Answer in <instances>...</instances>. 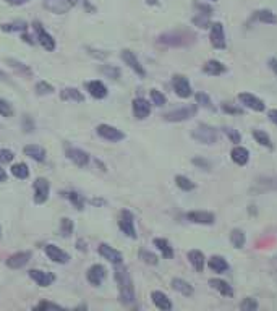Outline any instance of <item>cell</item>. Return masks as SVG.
Listing matches in <instances>:
<instances>
[{
  "instance_id": "cell-2",
  "label": "cell",
  "mask_w": 277,
  "mask_h": 311,
  "mask_svg": "<svg viewBox=\"0 0 277 311\" xmlns=\"http://www.w3.org/2000/svg\"><path fill=\"white\" fill-rule=\"evenodd\" d=\"M157 42L161 46H169V47H182V46H190L195 42V36L188 31H174V33H165L159 36Z\"/></svg>"
},
{
  "instance_id": "cell-38",
  "label": "cell",
  "mask_w": 277,
  "mask_h": 311,
  "mask_svg": "<svg viewBox=\"0 0 277 311\" xmlns=\"http://www.w3.org/2000/svg\"><path fill=\"white\" fill-rule=\"evenodd\" d=\"M209 15H211V13H203V11H201V13H198V16L193 18V23L198 28H203V29L208 28V26H211V20H209Z\"/></svg>"
},
{
  "instance_id": "cell-39",
  "label": "cell",
  "mask_w": 277,
  "mask_h": 311,
  "mask_svg": "<svg viewBox=\"0 0 277 311\" xmlns=\"http://www.w3.org/2000/svg\"><path fill=\"white\" fill-rule=\"evenodd\" d=\"M195 97H196V102L201 104L203 107L209 109V111H212V109H214L211 97H209L208 94H205V93H196V96H195Z\"/></svg>"
},
{
  "instance_id": "cell-24",
  "label": "cell",
  "mask_w": 277,
  "mask_h": 311,
  "mask_svg": "<svg viewBox=\"0 0 277 311\" xmlns=\"http://www.w3.org/2000/svg\"><path fill=\"white\" fill-rule=\"evenodd\" d=\"M152 302H154V305H156V307L159 308V310H162V311H169V310H172V302L169 300V297L165 295V294H162V292H159V290H156V292H152Z\"/></svg>"
},
{
  "instance_id": "cell-44",
  "label": "cell",
  "mask_w": 277,
  "mask_h": 311,
  "mask_svg": "<svg viewBox=\"0 0 277 311\" xmlns=\"http://www.w3.org/2000/svg\"><path fill=\"white\" fill-rule=\"evenodd\" d=\"M240 307H242V310L243 311H255L256 308H258V302L255 300V298H245V300L242 302V305H240Z\"/></svg>"
},
{
  "instance_id": "cell-26",
  "label": "cell",
  "mask_w": 277,
  "mask_h": 311,
  "mask_svg": "<svg viewBox=\"0 0 277 311\" xmlns=\"http://www.w3.org/2000/svg\"><path fill=\"white\" fill-rule=\"evenodd\" d=\"M23 152L26 156H29L31 159H34V161L42 162V161L46 159V151H44V148H41V146H38V144H29V146H26V148L23 149Z\"/></svg>"
},
{
  "instance_id": "cell-31",
  "label": "cell",
  "mask_w": 277,
  "mask_h": 311,
  "mask_svg": "<svg viewBox=\"0 0 277 311\" xmlns=\"http://www.w3.org/2000/svg\"><path fill=\"white\" fill-rule=\"evenodd\" d=\"M154 245H156L159 249H161V253L165 259H170V258H174V249H172L170 247V243L165 240V239H156L154 240Z\"/></svg>"
},
{
  "instance_id": "cell-53",
  "label": "cell",
  "mask_w": 277,
  "mask_h": 311,
  "mask_svg": "<svg viewBox=\"0 0 277 311\" xmlns=\"http://www.w3.org/2000/svg\"><path fill=\"white\" fill-rule=\"evenodd\" d=\"M193 164H195V166L205 167L206 170H209V169H211V164H209L208 161H205V159H200V157H195V159H193Z\"/></svg>"
},
{
  "instance_id": "cell-40",
  "label": "cell",
  "mask_w": 277,
  "mask_h": 311,
  "mask_svg": "<svg viewBox=\"0 0 277 311\" xmlns=\"http://www.w3.org/2000/svg\"><path fill=\"white\" fill-rule=\"evenodd\" d=\"M60 234L64 237H70L73 234V222L70 219H62L60 221Z\"/></svg>"
},
{
  "instance_id": "cell-60",
  "label": "cell",
  "mask_w": 277,
  "mask_h": 311,
  "mask_svg": "<svg viewBox=\"0 0 277 311\" xmlns=\"http://www.w3.org/2000/svg\"><path fill=\"white\" fill-rule=\"evenodd\" d=\"M0 80H7V76H5L2 71H0Z\"/></svg>"
},
{
  "instance_id": "cell-36",
  "label": "cell",
  "mask_w": 277,
  "mask_h": 311,
  "mask_svg": "<svg viewBox=\"0 0 277 311\" xmlns=\"http://www.w3.org/2000/svg\"><path fill=\"white\" fill-rule=\"evenodd\" d=\"M253 138L256 139V143H260L261 146H266V148H273V143H271V139L266 135V131L253 130Z\"/></svg>"
},
{
  "instance_id": "cell-21",
  "label": "cell",
  "mask_w": 277,
  "mask_h": 311,
  "mask_svg": "<svg viewBox=\"0 0 277 311\" xmlns=\"http://www.w3.org/2000/svg\"><path fill=\"white\" fill-rule=\"evenodd\" d=\"M230 157L237 166H245L250 159V152L246 148H243V146H235L230 152Z\"/></svg>"
},
{
  "instance_id": "cell-57",
  "label": "cell",
  "mask_w": 277,
  "mask_h": 311,
  "mask_svg": "<svg viewBox=\"0 0 277 311\" xmlns=\"http://www.w3.org/2000/svg\"><path fill=\"white\" fill-rule=\"evenodd\" d=\"M5 2L10 3V5H23V3L29 2V0H5Z\"/></svg>"
},
{
  "instance_id": "cell-27",
  "label": "cell",
  "mask_w": 277,
  "mask_h": 311,
  "mask_svg": "<svg viewBox=\"0 0 277 311\" xmlns=\"http://www.w3.org/2000/svg\"><path fill=\"white\" fill-rule=\"evenodd\" d=\"M86 88H88L89 94L92 97H96V99H102V97L107 96V88L101 81H89L86 84Z\"/></svg>"
},
{
  "instance_id": "cell-58",
  "label": "cell",
  "mask_w": 277,
  "mask_h": 311,
  "mask_svg": "<svg viewBox=\"0 0 277 311\" xmlns=\"http://www.w3.org/2000/svg\"><path fill=\"white\" fill-rule=\"evenodd\" d=\"M7 180V174H5L3 169H0V182H5Z\"/></svg>"
},
{
  "instance_id": "cell-4",
  "label": "cell",
  "mask_w": 277,
  "mask_h": 311,
  "mask_svg": "<svg viewBox=\"0 0 277 311\" xmlns=\"http://www.w3.org/2000/svg\"><path fill=\"white\" fill-rule=\"evenodd\" d=\"M78 3V0H44V8L52 13H67Z\"/></svg>"
},
{
  "instance_id": "cell-8",
  "label": "cell",
  "mask_w": 277,
  "mask_h": 311,
  "mask_svg": "<svg viewBox=\"0 0 277 311\" xmlns=\"http://www.w3.org/2000/svg\"><path fill=\"white\" fill-rule=\"evenodd\" d=\"M211 44L215 49H225V33L222 23H214L211 24Z\"/></svg>"
},
{
  "instance_id": "cell-35",
  "label": "cell",
  "mask_w": 277,
  "mask_h": 311,
  "mask_svg": "<svg viewBox=\"0 0 277 311\" xmlns=\"http://www.w3.org/2000/svg\"><path fill=\"white\" fill-rule=\"evenodd\" d=\"M175 184L177 187L180 188V190L183 191H192L193 188H195V184L190 179H187V177H183V175H177L175 177Z\"/></svg>"
},
{
  "instance_id": "cell-49",
  "label": "cell",
  "mask_w": 277,
  "mask_h": 311,
  "mask_svg": "<svg viewBox=\"0 0 277 311\" xmlns=\"http://www.w3.org/2000/svg\"><path fill=\"white\" fill-rule=\"evenodd\" d=\"M141 258H143L147 264H157V258L154 256L152 253H147V251H141Z\"/></svg>"
},
{
  "instance_id": "cell-7",
  "label": "cell",
  "mask_w": 277,
  "mask_h": 311,
  "mask_svg": "<svg viewBox=\"0 0 277 311\" xmlns=\"http://www.w3.org/2000/svg\"><path fill=\"white\" fill-rule=\"evenodd\" d=\"M97 135H99L101 138L107 139V141H112V143H117V141H122L123 138H125V135L117 130V128L110 126V125H99L97 126Z\"/></svg>"
},
{
  "instance_id": "cell-12",
  "label": "cell",
  "mask_w": 277,
  "mask_h": 311,
  "mask_svg": "<svg viewBox=\"0 0 277 311\" xmlns=\"http://www.w3.org/2000/svg\"><path fill=\"white\" fill-rule=\"evenodd\" d=\"M119 227H120V230H122L127 237L137 239V230H135V225H133V216H132L128 211H123V212H122Z\"/></svg>"
},
{
  "instance_id": "cell-41",
  "label": "cell",
  "mask_w": 277,
  "mask_h": 311,
  "mask_svg": "<svg viewBox=\"0 0 277 311\" xmlns=\"http://www.w3.org/2000/svg\"><path fill=\"white\" fill-rule=\"evenodd\" d=\"M65 196L69 198V199L71 201V203H73V206L78 207V209H83V207H84V199H83L81 196H79L78 193H73V191H70V193H67Z\"/></svg>"
},
{
  "instance_id": "cell-48",
  "label": "cell",
  "mask_w": 277,
  "mask_h": 311,
  "mask_svg": "<svg viewBox=\"0 0 277 311\" xmlns=\"http://www.w3.org/2000/svg\"><path fill=\"white\" fill-rule=\"evenodd\" d=\"M13 152L8 151V149H0V164H5V162H11L13 161Z\"/></svg>"
},
{
  "instance_id": "cell-14",
  "label": "cell",
  "mask_w": 277,
  "mask_h": 311,
  "mask_svg": "<svg viewBox=\"0 0 277 311\" xmlns=\"http://www.w3.org/2000/svg\"><path fill=\"white\" fill-rule=\"evenodd\" d=\"M187 219L195 224H205V225L215 222V216L212 212H208V211H192L187 214Z\"/></svg>"
},
{
  "instance_id": "cell-32",
  "label": "cell",
  "mask_w": 277,
  "mask_h": 311,
  "mask_svg": "<svg viewBox=\"0 0 277 311\" xmlns=\"http://www.w3.org/2000/svg\"><path fill=\"white\" fill-rule=\"evenodd\" d=\"M60 97L64 101H75V102H83L84 97L81 93H78V89H73V88H67L60 93Z\"/></svg>"
},
{
  "instance_id": "cell-20",
  "label": "cell",
  "mask_w": 277,
  "mask_h": 311,
  "mask_svg": "<svg viewBox=\"0 0 277 311\" xmlns=\"http://www.w3.org/2000/svg\"><path fill=\"white\" fill-rule=\"evenodd\" d=\"M46 254L54 261V263L64 264V263L69 261V254H67L65 251H62V249L59 247H55V245H47L46 247Z\"/></svg>"
},
{
  "instance_id": "cell-19",
  "label": "cell",
  "mask_w": 277,
  "mask_h": 311,
  "mask_svg": "<svg viewBox=\"0 0 277 311\" xmlns=\"http://www.w3.org/2000/svg\"><path fill=\"white\" fill-rule=\"evenodd\" d=\"M29 258H31V253H16L13 256H10L7 259V266L11 267V269H21L28 263H29Z\"/></svg>"
},
{
  "instance_id": "cell-52",
  "label": "cell",
  "mask_w": 277,
  "mask_h": 311,
  "mask_svg": "<svg viewBox=\"0 0 277 311\" xmlns=\"http://www.w3.org/2000/svg\"><path fill=\"white\" fill-rule=\"evenodd\" d=\"M222 111L224 112H229V114H242V109L232 107L230 104H222Z\"/></svg>"
},
{
  "instance_id": "cell-51",
  "label": "cell",
  "mask_w": 277,
  "mask_h": 311,
  "mask_svg": "<svg viewBox=\"0 0 277 311\" xmlns=\"http://www.w3.org/2000/svg\"><path fill=\"white\" fill-rule=\"evenodd\" d=\"M260 184L264 188H274V190H277V179H264V182H260Z\"/></svg>"
},
{
  "instance_id": "cell-17",
  "label": "cell",
  "mask_w": 277,
  "mask_h": 311,
  "mask_svg": "<svg viewBox=\"0 0 277 311\" xmlns=\"http://www.w3.org/2000/svg\"><path fill=\"white\" fill-rule=\"evenodd\" d=\"M29 277L33 279L36 284H39L41 287H49V285H51L55 280L54 274L46 272V271H38V269L29 271Z\"/></svg>"
},
{
  "instance_id": "cell-3",
  "label": "cell",
  "mask_w": 277,
  "mask_h": 311,
  "mask_svg": "<svg viewBox=\"0 0 277 311\" xmlns=\"http://www.w3.org/2000/svg\"><path fill=\"white\" fill-rule=\"evenodd\" d=\"M192 138L201 144H214L217 141V131H215L212 126L201 124L196 126V130H193Z\"/></svg>"
},
{
  "instance_id": "cell-54",
  "label": "cell",
  "mask_w": 277,
  "mask_h": 311,
  "mask_svg": "<svg viewBox=\"0 0 277 311\" xmlns=\"http://www.w3.org/2000/svg\"><path fill=\"white\" fill-rule=\"evenodd\" d=\"M44 308H57V310H60V307H59V305H55V303H49V302L39 303L38 307H36V310H44Z\"/></svg>"
},
{
  "instance_id": "cell-47",
  "label": "cell",
  "mask_w": 277,
  "mask_h": 311,
  "mask_svg": "<svg viewBox=\"0 0 277 311\" xmlns=\"http://www.w3.org/2000/svg\"><path fill=\"white\" fill-rule=\"evenodd\" d=\"M5 31H24L26 29V23H13V24H3L2 26Z\"/></svg>"
},
{
  "instance_id": "cell-34",
  "label": "cell",
  "mask_w": 277,
  "mask_h": 311,
  "mask_svg": "<svg viewBox=\"0 0 277 311\" xmlns=\"http://www.w3.org/2000/svg\"><path fill=\"white\" fill-rule=\"evenodd\" d=\"M256 18L261 23H266V24H276L277 23V16L271 10H260V11H256Z\"/></svg>"
},
{
  "instance_id": "cell-55",
  "label": "cell",
  "mask_w": 277,
  "mask_h": 311,
  "mask_svg": "<svg viewBox=\"0 0 277 311\" xmlns=\"http://www.w3.org/2000/svg\"><path fill=\"white\" fill-rule=\"evenodd\" d=\"M268 115H269V120L277 125V109H271V111L268 112Z\"/></svg>"
},
{
  "instance_id": "cell-30",
  "label": "cell",
  "mask_w": 277,
  "mask_h": 311,
  "mask_svg": "<svg viewBox=\"0 0 277 311\" xmlns=\"http://www.w3.org/2000/svg\"><path fill=\"white\" fill-rule=\"evenodd\" d=\"M209 267L217 272V274H224L227 269H229V264H227V261L222 258V256H212L211 259H209Z\"/></svg>"
},
{
  "instance_id": "cell-43",
  "label": "cell",
  "mask_w": 277,
  "mask_h": 311,
  "mask_svg": "<svg viewBox=\"0 0 277 311\" xmlns=\"http://www.w3.org/2000/svg\"><path fill=\"white\" fill-rule=\"evenodd\" d=\"M0 115H3V117H11L13 115V107L3 99H0Z\"/></svg>"
},
{
  "instance_id": "cell-42",
  "label": "cell",
  "mask_w": 277,
  "mask_h": 311,
  "mask_svg": "<svg viewBox=\"0 0 277 311\" xmlns=\"http://www.w3.org/2000/svg\"><path fill=\"white\" fill-rule=\"evenodd\" d=\"M151 99H152V102L156 104V106H159V107L164 106L165 101H167V99H165V96L161 93V91H157V89H152V91H151Z\"/></svg>"
},
{
  "instance_id": "cell-15",
  "label": "cell",
  "mask_w": 277,
  "mask_h": 311,
  "mask_svg": "<svg viewBox=\"0 0 277 311\" xmlns=\"http://www.w3.org/2000/svg\"><path fill=\"white\" fill-rule=\"evenodd\" d=\"M133 114L137 119H146L151 114V104L143 97L133 99Z\"/></svg>"
},
{
  "instance_id": "cell-1",
  "label": "cell",
  "mask_w": 277,
  "mask_h": 311,
  "mask_svg": "<svg viewBox=\"0 0 277 311\" xmlns=\"http://www.w3.org/2000/svg\"><path fill=\"white\" fill-rule=\"evenodd\" d=\"M115 280H117V285H119L122 302L125 305L133 303V300H135L133 280H132L130 272L127 271L125 266H122V263L115 264Z\"/></svg>"
},
{
  "instance_id": "cell-18",
  "label": "cell",
  "mask_w": 277,
  "mask_h": 311,
  "mask_svg": "<svg viewBox=\"0 0 277 311\" xmlns=\"http://www.w3.org/2000/svg\"><path fill=\"white\" fill-rule=\"evenodd\" d=\"M99 253L104 256V259L110 261L112 264H120L122 263V253L117 251V249H114L110 245H107V243H102V245H99Z\"/></svg>"
},
{
  "instance_id": "cell-33",
  "label": "cell",
  "mask_w": 277,
  "mask_h": 311,
  "mask_svg": "<svg viewBox=\"0 0 277 311\" xmlns=\"http://www.w3.org/2000/svg\"><path fill=\"white\" fill-rule=\"evenodd\" d=\"M230 242H232V245L235 247V248H243L245 247V234H243V230H240V229H233L230 232Z\"/></svg>"
},
{
  "instance_id": "cell-62",
  "label": "cell",
  "mask_w": 277,
  "mask_h": 311,
  "mask_svg": "<svg viewBox=\"0 0 277 311\" xmlns=\"http://www.w3.org/2000/svg\"><path fill=\"white\" fill-rule=\"evenodd\" d=\"M212 2H215V0H212Z\"/></svg>"
},
{
  "instance_id": "cell-46",
  "label": "cell",
  "mask_w": 277,
  "mask_h": 311,
  "mask_svg": "<svg viewBox=\"0 0 277 311\" xmlns=\"http://www.w3.org/2000/svg\"><path fill=\"white\" fill-rule=\"evenodd\" d=\"M224 133L230 138L232 143H240V141H242V136H240V133L237 130H233V128H224Z\"/></svg>"
},
{
  "instance_id": "cell-28",
  "label": "cell",
  "mask_w": 277,
  "mask_h": 311,
  "mask_svg": "<svg viewBox=\"0 0 277 311\" xmlns=\"http://www.w3.org/2000/svg\"><path fill=\"white\" fill-rule=\"evenodd\" d=\"M209 285H211L212 289L219 290L224 297H229V298L233 297V290H232V287L225 282V280H222V279H211V280H209Z\"/></svg>"
},
{
  "instance_id": "cell-5",
  "label": "cell",
  "mask_w": 277,
  "mask_h": 311,
  "mask_svg": "<svg viewBox=\"0 0 277 311\" xmlns=\"http://www.w3.org/2000/svg\"><path fill=\"white\" fill-rule=\"evenodd\" d=\"M196 106H187V107H182V109H175V111L172 112H167L164 115V119L167 122H183V120H188L192 119L193 115L196 114Z\"/></svg>"
},
{
  "instance_id": "cell-37",
  "label": "cell",
  "mask_w": 277,
  "mask_h": 311,
  "mask_svg": "<svg viewBox=\"0 0 277 311\" xmlns=\"http://www.w3.org/2000/svg\"><path fill=\"white\" fill-rule=\"evenodd\" d=\"M11 174L18 179H26L29 175V170H28V166L26 164H13V167H11Z\"/></svg>"
},
{
  "instance_id": "cell-23",
  "label": "cell",
  "mask_w": 277,
  "mask_h": 311,
  "mask_svg": "<svg viewBox=\"0 0 277 311\" xmlns=\"http://www.w3.org/2000/svg\"><path fill=\"white\" fill-rule=\"evenodd\" d=\"M225 70H227L225 65L220 63L219 60H209V62H206V65L203 66V71L209 76H219V75H222V73H225Z\"/></svg>"
},
{
  "instance_id": "cell-25",
  "label": "cell",
  "mask_w": 277,
  "mask_h": 311,
  "mask_svg": "<svg viewBox=\"0 0 277 311\" xmlns=\"http://www.w3.org/2000/svg\"><path fill=\"white\" fill-rule=\"evenodd\" d=\"M188 261L192 263L196 272H203V269H205V254L200 249H192L188 253Z\"/></svg>"
},
{
  "instance_id": "cell-13",
  "label": "cell",
  "mask_w": 277,
  "mask_h": 311,
  "mask_svg": "<svg viewBox=\"0 0 277 311\" xmlns=\"http://www.w3.org/2000/svg\"><path fill=\"white\" fill-rule=\"evenodd\" d=\"M238 101L243 104V106H246L248 109H253V111L256 112H263L264 111V102L261 99H258L256 96L253 94H250V93H242V94H238Z\"/></svg>"
},
{
  "instance_id": "cell-10",
  "label": "cell",
  "mask_w": 277,
  "mask_h": 311,
  "mask_svg": "<svg viewBox=\"0 0 277 311\" xmlns=\"http://www.w3.org/2000/svg\"><path fill=\"white\" fill-rule=\"evenodd\" d=\"M122 59H123V62L130 66L135 73H137V75H139L141 78L146 76V70L143 68V65L139 63V60L137 59V56H135L132 51H123L122 52Z\"/></svg>"
},
{
  "instance_id": "cell-6",
  "label": "cell",
  "mask_w": 277,
  "mask_h": 311,
  "mask_svg": "<svg viewBox=\"0 0 277 311\" xmlns=\"http://www.w3.org/2000/svg\"><path fill=\"white\" fill-rule=\"evenodd\" d=\"M172 86H174L177 96H180L182 99H187V97L192 96V86H190L187 78L182 75H175L172 78Z\"/></svg>"
},
{
  "instance_id": "cell-29",
  "label": "cell",
  "mask_w": 277,
  "mask_h": 311,
  "mask_svg": "<svg viewBox=\"0 0 277 311\" xmlns=\"http://www.w3.org/2000/svg\"><path fill=\"white\" fill-rule=\"evenodd\" d=\"M172 289L177 290V292H180V294L185 295V297H192L193 295V287L183 279H174V280H172Z\"/></svg>"
},
{
  "instance_id": "cell-16",
  "label": "cell",
  "mask_w": 277,
  "mask_h": 311,
  "mask_svg": "<svg viewBox=\"0 0 277 311\" xmlns=\"http://www.w3.org/2000/svg\"><path fill=\"white\" fill-rule=\"evenodd\" d=\"M67 156H69V159L71 162H75L78 167H86L89 164V156L78 148H69L67 149Z\"/></svg>"
},
{
  "instance_id": "cell-9",
  "label": "cell",
  "mask_w": 277,
  "mask_h": 311,
  "mask_svg": "<svg viewBox=\"0 0 277 311\" xmlns=\"http://www.w3.org/2000/svg\"><path fill=\"white\" fill-rule=\"evenodd\" d=\"M34 31H36V34H38V41H39V44L46 49V51H54L55 49V41H54V38L49 33H46V29L41 26V23H38L36 21L34 24Z\"/></svg>"
},
{
  "instance_id": "cell-56",
  "label": "cell",
  "mask_w": 277,
  "mask_h": 311,
  "mask_svg": "<svg viewBox=\"0 0 277 311\" xmlns=\"http://www.w3.org/2000/svg\"><path fill=\"white\" fill-rule=\"evenodd\" d=\"M269 66H271V70H273L277 75V59H271L269 60Z\"/></svg>"
},
{
  "instance_id": "cell-11",
  "label": "cell",
  "mask_w": 277,
  "mask_h": 311,
  "mask_svg": "<svg viewBox=\"0 0 277 311\" xmlns=\"http://www.w3.org/2000/svg\"><path fill=\"white\" fill-rule=\"evenodd\" d=\"M49 198V182L46 179H38L34 182V201L38 204L46 203Z\"/></svg>"
},
{
  "instance_id": "cell-61",
  "label": "cell",
  "mask_w": 277,
  "mask_h": 311,
  "mask_svg": "<svg viewBox=\"0 0 277 311\" xmlns=\"http://www.w3.org/2000/svg\"><path fill=\"white\" fill-rule=\"evenodd\" d=\"M0 235H2V229H0Z\"/></svg>"
},
{
  "instance_id": "cell-45",
  "label": "cell",
  "mask_w": 277,
  "mask_h": 311,
  "mask_svg": "<svg viewBox=\"0 0 277 311\" xmlns=\"http://www.w3.org/2000/svg\"><path fill=\"white\" fill-rule=\"evenodd\" d=\"M7 62H8V63H11V66H13V68H16L18 71H21L23 75H31V70L28 68V66H26V65H23V63H20V62H18V60L7 59Z\"/></svg>"
},
{
  "instance_id": "cell-59",
  "label": "cell",
  "mask_w": 277,
  "mask_h": 311,
  "mask_svg": "<svg viewBox=\"0 0 277 311\" xmlns=\"http://www.w3.org/2000/svg\"><path fill=\"white\" fill-rule=\"evenodd\" d=\"M146 2L149 3V5H156V3H157V0H146Z\"/></svg>"
},
{
  "instance_id": "cell-22",
  "label": "cell",
  "mask_w": 277,
  "mask_h": 311,
  "mask_svg": "<svg viewBox=\"0 0 277 311\" xmlns=\"http://www.w3.org/2000/svg\"><path fill=\"white\" fill-rule=\"evenodd\" d=\"M104 279H106V269H104L102 266L94 264L88 271V280L92 285H96V287H97V285H101V282Z\"/></svg>"
},
{
  "instance_id": "cell-50",
  "label": "cell",
  "mask_w": 277,
  "mask_h": 311,
  "mask_svg": "<svg viewBox=\"0 0 277 311\" xmlns=\"http://www.w3.org/2000/svg\"><path fill=\"white\" fill-rule=\"evenodd\" d=\"M36 88H38V93L39 94H49V93H52V86H49V84L44 83V81H41Z\"/></svg>"
}]
</instances>
